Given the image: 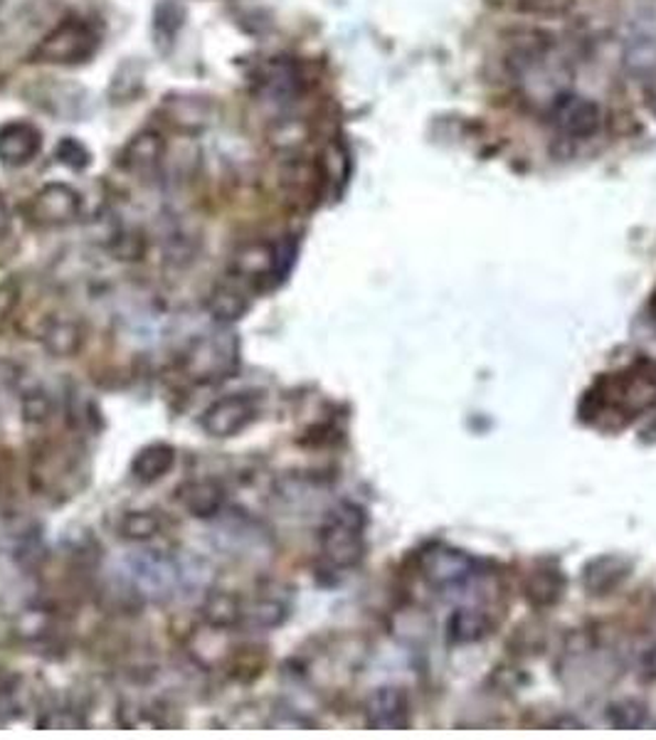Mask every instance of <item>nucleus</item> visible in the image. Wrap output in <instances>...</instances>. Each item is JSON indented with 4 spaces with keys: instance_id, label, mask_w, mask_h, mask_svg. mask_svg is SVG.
<instances>
[{
    "instance_id": "1",
    "label": "nucleus",
    "mask_w": 656,
    "mask_h": 740,
    "mask_svg": "<svg viewBox=\"0 0 656 740\" xmlns=\"http://www.w3.org/2000/svg\"><path fill=\"white\" fill-rule=\"evenodd\" d=\"M239 368V341L230 331L205 333L183 353V373L197 385L233 378Z\"/></svg>"
},
{
    "instance_id": "2",
    "label": "nucleus",
    "mask_w": 656,
    "mask_h": 740,
    "mask_svg": "<svg viewBox=\"0 0 656 740\" xmlns=\"http://www.w3.org/2000/svg\"><path fill=\"white\" fill-rule=\"evenodd\" d=\"M87 462L77 447L50 444L35 454L33 486L45 496H75L87 482Z\"/></svg>"
},
{
    "instance_id": "3",
    "label": "nucleus",
    "mask_w": 656,
    "mask_h": 740,
    "mask_svg": "<svg viewBox=\"0 0 656 740\" xmlns=\"http://www.w3.org/2000/svg\"><path fill=\"white\" fill-rule=\"evenodd\" d=\"M127 578L133 596L149 602H165L183 590L181 560L161 550H143L127 560Z\"/></svg>"
},
{
    "instance_id": "4",
    "label": "nucleus",
    "mask_w": 656,
    "mask_h": 740,
    "mask_svg": "<svg viewBox=\"0 0 656 740\" xmlns=\"http://www.w3.org/2000/svg\"><path fill=\"white\" fill-rule=\"evenodd\" d=\"M99 47V37L85 20L67 18L40 40L33 50V62L40 65H82Z\"/></svg>"
},
{
    "instance_id": "5",
    "label": "nucleus",
    "mask_w": 656,
    "mask_h": 740,
    "mask_svg": "<svg viewBox=\"0 0 656 740\" xmlns=\"http://www.w3.org/2000/svg\"><path fill=\"white\" fill-rule=\"evenodd\" d=\"M321 554L336 568L356 566L363 556V518L351 504L338 506L321 528Z\"/></svg>"
},
{
    "instance_id": "6",
    "label": "nucleus",
    "mask_w": 656,
    "mask_h": 740,
    "mask_svg": "<svg viewBox=\"0 0 656 740\" xmlns=\"http://www.w3.org/2000/svg\"><path fill=\"white\" fill-rule=\"evenodd\" d=\"M259 405L249 393L223 395L221 400L207 405L201 415V427L207 437L215 440H230L257 420Z\"/></svg>"
},
{
    "instance_id": "7",
    "label": "nucleus",
    "mask_w": 656,
    "mask_h": 740,
    "mask_svg": "<svg viewBox=\"0 0 656 740\" xmlns=\"http://www.w3.org/2000/svg\"><path fill=\"white\" fill-rule=\"evenodd\" d=\"M294 257V249L272 243H247L235 249L233 275L245 281H262L284 277Z\"/></svg>"
},
{
    "instance_id": "8",
    "label": "nucleus",
    "mask_w": 656,
    "mask_h": 740,
    "mask_svg": "<svg viewBox=\"0 0 656 740\" xmlns=\"http://www.w3.org/2000/svg\"><path fill=\"white\" fill-rule=\"evenodd\" d=\"M550 119H553L556 129L568 139H590L595 137L602 127V109L598 101L582 94L566 92L550 104Z\"/></svg>"
},
{
    "instance_id": "9",
    "label": "nucleus",
    "mask_w": 656,
    "mask_h": 740,
    "mask_svg": "<svg viewBox=\"0 0 656 740\" xmlns=\"http://www.w3.org/2000/svg\"><path fill=\"white\" fill-rule=\"evenodd\" d=\"M82 213V197L67 183H45L30 201V217L40 227L75 223Z\"/></svg>"
},
{
    "instance_id": "10",
    "label": "nucleus",
    "mask_w": 656,
    "mask_h": 740,
    "mask_svg": "<svg viewBox=\"0 0 656 740\" xmlns=\"http://www.w3.org/2000/svg\"><path fill=\"white\" fill-rule=\"evenodd\" d=\"M43 149V133L30 121H8L0 127V163L23 169L33 163Z\"/></svg>"
},
{
    "instance_id": "11",
    "label": "nucleus",
    "mask_w": 656,
    "mask_h": 740,
    "mask_svg": "<svg viewBox=\"0 0 656 740\" xmlns=\"http://www.w3.org/2000/svg\"><path fill=\"white\" fill-rule=\"evenodd\" d=\"M163 114L175 129L195 133V131L207 129L215 121V104L207 97H195V94H179V97L165 99Z\"/></svg>"
},
{
    "instance_id": "12",
    "label": "nucleus",
    "mask_w": 656,
    "mask_h": 740,
    "mask_svg": "<svg viewBox=\"0 0 656 740\" xmlns=\"http://www.w3.org/2000/svg\"><path fill=\"white\" fill-rule=\"evenodd\" d=\"M165 151H169L165 139L159 131L149 129L137 133V137L127 143V149L121 153V163L123 169L133 175H153L165 161Z\"/></svg>"
},
{
    "instance_id": "13",
    "label": "nucleus",
    "mask_w": 656,
    "mask_h": 740,
    "mask_svg": "<svg viewBox=\"0 0 656 740\" xmlns=\"http://www.w3.org/2000/svg\"><path fill=\"white\" fill-rule=\"evenodd\" d=\"M179 504L191 514L193 518H215L225 506V486L215 479H191V482L181 484Z\"/></svg>"
},
{
    "instance_id": "14",
    "label": "nucleus",
    "mask_w": 656,
    "mask_h": 740,
    "mask_svg": "<svg viewBox=\"0 0 656 740\" xmlns=\"http://www.w3.org/2000/svg\"><path fill=\"white\" fill-rule=\"evenodd\" d=\"M43 346L55 358H72L77 356L87 341L85 324L79 319L72 317H52L47 324L40 331Z\"/></svg>"
},
{
    "instance_id": "15",
    "label": "nucleus",
    "mask_w": 656,
    "mask_h": 740,
    "mask_svg": "<svg viewBox=\"0 0 656 740\" xmlns=\"http://www.w3.org/2000/svg\"><path fill=\"white\" fill-rule=\"evenodd\" d=\"M624 67L634 77L656 75V28L654 25H634V30L624 43Z\"/></svg>"
},
{
    "instance_id": "16",
    "label": "nucleus",
    "mask_w": 656,
    "mask_h": 740,
    "mask_svg": "<svg viewBox=\"0 0 656 740\" xmlns=\"http://www.w3.org/2000/svg\"><path fill=\"white\" fill-rule=\"evenodd\" d=\"M179 452L169 442H151L141 447L131 462V474L141 484H153L163 479L175 466Z\"/></svg>"
},
{
    "instance_id": "17",
    "label": "nucleus",
    "mask_w": 656,
    "mask_h": 740,
    "mask_svg": "<svg viewBox=\"0 0 656 740\" xmlns=\"http://www.w3.org/2000/svg\"><path fill=\"white\" fill-rule=\"evenodd\" d=\"M230 632L233 630L213 628V624H205V628L197 630L191 640L193 659L205 666V669H213V666H221L223 662L233 659L235 650L230 642Z\"/></svg>"
},
{
    "instance_id": "18",
    "label": "nucleus",
    "mask_w": 656,
    "mask_h": 740,
    "mask_svg": "<svg viewBox=\"0 0 656 740\" xmlns=\"http://www.w3.org/2000/svg\"><path fill=\"white\" fill-rule=\"evenodd\" d=\"M299 72L291 62L275 60L259 75V89L269 101H291L299 94Z\"/></svg>"
},
{
    "instance_id": "19",
    "label": "nucleus",
    "mask_w": 656,
    "mask_h": 740,
    "mask_svg": "<svg viewBox=\"0 0 656 740\" xmlns=\"http://www.w3.org/2000/svg\"><path fill=\"white\" fill-rule=\"evenodd\" d=\"M245 620V602L230 590H211L203 600V622L213 628L235 630Z\"/></svg>"
},
{
    "instance_id": "20",
    "label": "nucleus",
    "mask_w": 656,
    "mask_h": 740,
    "mask_svg": "<svg viewBox=\"0 0 656 740\" xmlns=\"http://www.w3.org/2000/svg\"><path fill=\"white\" fill-rule=\"evenodd\" d=\"M249 309V301L243 294V289H237L233 285H221L217 287L211 299H207V314L213 317L217 324H235V321L243 319Z\"/></svg>"
},
{
    "instance_id": "21",
    "label": "nucleus",
    "mask_w": 656,
    "mask_h": 740,
    "mask_svg": "<svg viewBox=\"0 0 656 740\" xmlns=\"http://www.w3.org/2000/svg\"><path fill=\"white\" fill-rule=\"evenodd\" d=\"M161 530L163 521L159 514H153V511H127L119 521V536L127 540H137V544L151 540L153 536H159Z\"/></svg>"
},
{
    "instance_id": "22",
    "label": "nucleus",
    "mask_w": 656,
    "mask_h": 740,
    "mask_svg": "<svg viewBox=\"0 0 656 740\" xmlns=\"http://www.w3.org/2000/svg\"><path fill=\"white\" fill-rule=\"evenodd\" d=\"M245 618L252 620L257 628H279L287 620V602L275 596H257V600L245 608Z\"/></svg>"
},
{
    "instance_id": "23",
    "label": "nucleus",
    "mask_w": 656,
    "mask_h": 740,
    "mask_svg": "<svg viewBox=\"0 0 656 740\" xmlns=\"http://www.w3.org/2000/svg\"><path fill=\"white\" fill-rule=\"evenodd\" d=\"M309 139V129L301 119H281L269 131V141L279 151H294Z\"/></svg>"
},
{
    "instance_id": "24",
    "label": "nucleus",
    "mask_w": 656,
    "mask_h": 740,
    "mask_svg": "<svg viewBox=\"0 0 656 740\" xmlns=\"http://www.w3.org/2000/svg\"><path fill=\"white\" fill-rule=\"evenodd\" d=\"M18 301H20V281L15 277H6L0 281V329L13 319Z\"/></svg>"
},
{
    "instance_id": "25",
    "label": "nucleus",
    "mask_w": 656,
    "mask_h": 740,
    "mask_svg": "<svg viewBox=\"0 0 656 740\" xmlns=\"http://www.w3.org/2000/svg\"><path fill=\"white\" fill-rule=\"evenodd\" d=\"M52 412V403L43 390L25 393L23 398V417L28 422H45Z\"/></svg>"
},
{
    "instance_id": "26",
    "label": "nucleus",
    "mask_w": 656,
    "mask_h": 740,
    "mask_svg": "<svg viewBox=\"0 0 656 740\" xmlns=\"http://www.w3.org/2000/svg\"><path fill=\"white\" fill-rule=\"evenodd\" d=\"M143 237L139 233H119V237H114V245H111V253L117 255L119 259H141L143 255Z\"/></svg>"
},
{
    "instance_id": "27",
    "label": "nucleus",
    "mask_w": 656,
    "mask_h": 740,
    "mask_svg": "<svg viewBox=\"0 0 656 740\" xmlns=\"http://www.w3.org/2000/svg\"><path fill=\"white\" fill-rule=\"evenodd\" d=\"M60 161H65L67 165H72V169H85V165L89 163V153L85 151V146L82 143L67 139L60 146Z\"/></svg>"
},
{
    "instance_id": "28",
    "label": "nucleus",
    "mask_w": 656,
    "mask_h": 740,
    "mask_svg": "<svg viewBox=\"0 0 656 740\" xmlns=\"http://www.w3.org/2000/svg\"><path fill=\"white\" fill-rule=\"evenodd\" d=\"M18 716L15 696L10 689H0V723H8L10 718Z\"/></svg>"
},
{
    "instance_id": "29",
    "label": "nucleus",
    "mask_w": 656,
    "mask_h": 740,
    "mask_svg": "<svg viewBox=\"0 0 656 740\" xmlns=\"http://www.w3.org/2000/svg\"><path fill=\"white\" fill-rule=\"evenodd\" d=\"M8 227H10V213H8V205L3 201V195H0V239L6 237Z\"/></svg>"
}]
</instances>
